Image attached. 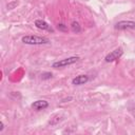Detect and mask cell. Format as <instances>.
Instances as JSON below:
<instances>
[{
    "instance_id": "cell-3",
    "label": "cell",
    "mask_w": 135,
    "mask_h": 135,
    "mask_svg": "<svg viewBox=\"0 0 135 135\" xmlns=\"http://www.w3.org/2000/svg\"><path fill=\"white\" fill-rule=\"evenodd\" d=\"M115 28L119 30V31L135 30V21H132V20H121V21H118L115 24Z\"/></svg>"
},
{
    "instance_id": "cell-9",
    "label": "cell",
    "mask_w": 135,
    "mask_h": 135,
    "mask_svg": "<svg viewBox=\"0 0 135 135\" xmlns=\"http://www.w3.org/2000/svg\"><path fill=\"white\" fill-rule=\"evenodd\" d=\"M57 28L59 31H61V32H68V26L65 24H63V23H58L57 24Z\"/></svg>"
},
{
    "instance_id": "cell-2",
    "label": "cell",
    "mask_w": 135,
    "mask_h": 135,
    "mask_svg": "<svg viewBox=\"0 0 135 135\" xmlns=\"http://www.w3.org/2000/svg\"><path fill=\"white\" fill-rule=\"evenodd\" d=\"M79 60V57L77 56H73V57H68V58H64V59H61V60H58L56 62L53 63V68L54 69H59V68H64V66H68V65H71L73 63H75L76 61Z\"/></svg>"
},
{
    "instance_id": "cell-10",
    "label": "cell",
    "mask_w": 135,
    "mask_h": 135,
    "mask_svg": "<svg viewBox=\"0 0 135 135\" xmlns=\"http://www.w3.org/2000/svg\"><path fill=\"white\" fill-rule=\"evenodd\" d=\"M41 78L42 79H50V78H52V73H43L41 75Z\"/></svg>"
},
{
    "instance_id": "cell-6",
    "label": "cell",
    "mask_w": 135,
    "mask_h": 135,
    "mask_svg": "<svg viewBox=\"0 0 135 135\" xmlns=\"http://www.w3.org/2000/svg\"><path fill=\"white\" fill-rule=\"evenodd\" d=\"M49 107V102L46 100H43V99H39V100H36L32 103V108L36 111H41V110H44Z\"/></svg>"
},
{
    "instance_id": "cell-11",
    "label": "cell",
    "mask_w": 135,
    "mask_h": 135,
    "mask_svg": "<svg viewBox=\"0 0 135 135\" xmlns=\"http://www.w3.org/2000/svg\"><path fill=\"white\" fill-rule=\"evenodd\" d=\"M3 128H4V124H3V122L1 121V122H0V132L3 131Z\"/></svg>"
},
{
    "instance_id": "cell-1",
    "label": "cell",
    "mask_w": 135,
    "mask_h": 135,
    "mask_svg": "<svg viewBox=\"0 0 135 135\" xmlns=\"http://www.w3.org/2000/svg\"><path fill=\"white\" fill-rule=\"evenodd\" d=\"M22 42L25 44L30 45H40V44H49L50 40L45 37H40V36H35V35H28V36H23L22 37Z\"/></svg>"
},
{
    "instance_id": "cell-7",
    "label": "cell",
    "mask_w": 135,
    "mask_h": 135,
    "mask_svg": "<svg viewBox=\"0 0 135 135\" xmlns=\"http://www.w3.org/2000/svg\"><path fill=\"white\" fill-rule=\"evenodd\" d=\"M89 80H90V78H89L88 75H78V76H76L75 78H73L72 83H73L74 85H81V84L86 83Z\"/></svg>"
},
{
    "instance_id": "cell-4",
    "label": "cell",
    "mask_w": 135,
    "mask_h": 135,
    "mask_svg": "<svg viewBox=\"0 0 135 135\" xmlns=\"http://www.w3.org/2000/svg\"><path fill=\"white\" fill-rule=\"evenodd\" d=\"M122 54H123L122 49H120V47H119V49H116V50L112 51L110 54H108V55L105 56L104 60H105V62H114V61L118 60V59L122 56Z\"/></svg>"
},
{
    "instance_id": "cell-5",
    "label": "cell",
    "mask_w": 135,
    "mask_h": 135,
    "mask_svg": "<svg viewBox=\"0 0 135 135\" xmlns=\"http://www.w3.org/2000/svg\"><path fill=\"white\" fill-rule=\"evenodd\" d=\"M35 25H36V27H38V28H40V30L47 31V32H51V33L54 32V30L52 28V26H51L47 22H45L44 20H42V19H37V20L35 21Z\"/></svg>"
},
{
    "instance_id": "cell-8",
    "label": "cell",
    "mask_w": 135,
    "mask_h": 135,
    "mask_svg": "<svg viewBox=\"0 0 135 135\" xmlns=\"http://www.w3.org/2000/svg\"><path fill=\"white\" fill-rule=\"evenodd\" d=\"M71 30H72L74 33L78 34V33L81 32V26H80V24H79L77 21H73V22L71 23Z\"/></svg>"
}]
</instances>
